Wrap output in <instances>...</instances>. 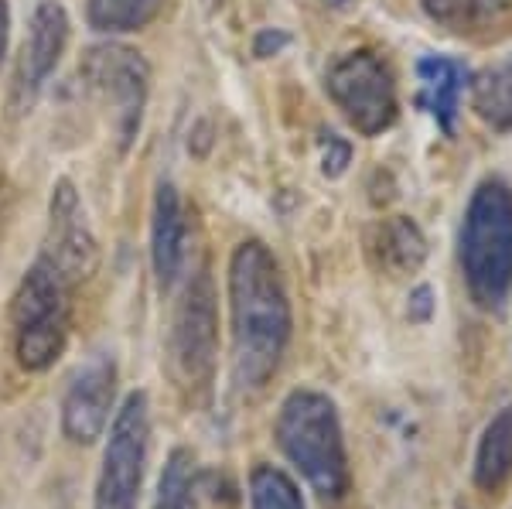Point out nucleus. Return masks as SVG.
Returning <instances> with one entry per match:
<instances>
[{"label": "nucleus", "mask_w": 512, "mask_h": 509, "mask_svg": "<svg viewBox=\"0 0 512 509\" xmlns=\"http://www.w3.org/2000/svg\"><path fill=\"white\" fill-rule=\"evenodd\" d=\"M417 76H420V106L437 120V127L444 134L454 130V117H458L461 93H465L468 72L461 62L444 59V55H427L417 62Z\"/></svg>", "instance_id": "ddd939ff"}, {"label": "nucleus", "mask_w": 512, "mask_h": 509, "mask_svg": "<svg viewBox=\"0 0 512 509\" xmlns=\"http://www.w3.org/2000/svg\"><path fill=\"white\" fill-rule=\"evenodd\" d=\"M325 89L342 110V117L359 134L376 137L393 127L396 120V82L390 65L369 48L345 52L328 65Z\"/></svg>", "instance_id": "423d86ee"}, {"label": "nucleus", "mask_w": 512, "mask_h": 509, "mask_svg": "<svg viewBox=\"0 0 512 509\" xmlns=\"http://www.w3.org/2000/svg\"><path fill=\"white\" fill-rule=\"evenodd\" d=\"M69 14L59 0H41L31 14L28 41H24V59H21V79L28 93H38L62 62L65 45H69Z\"/></svg>", "instance_id": "9b49d317"}, {"label": "nucleus", "mask_w": 512, "mask_h": 509, "mask_svg": "<svg viewBox=\"0 0 512 509\" xmlns=\"http://www.w3.org/2000/svg\"><path fill=\"white\" fill-rule=\"evenodd\" d=\"M376 253H379V264L390 270L393 277H403V274H414V270L424 264L427 240L417 229L414 219L396 216V219H390V223L379 226Z\"/></svg>", "instance_id": "2eb2a0df"}, {"label": "nucleus", "mask_w": 512, "mask_h": 509, "mask_svg": "<svg viewBox=\"0 0 512 509\" xmlns=\"http://www.w3.org/2000/svg\"><path fill=\"white\" fill-rule=\"evenodd\" d=\"M185 243H188L185 205H181L178 188L164 182L158 185V195H154V219H151V260L161 287H171L178 281L181 264H185Z\"/></svg>", "instance_id": "f8f14e48"}, {"label": "nucleus", "mask_w": 512, "mask_h": 509, "mask_svg": "<svg viewBox=\"0 0 512 509\" xmlns=\"http://www.w3.org/2000/svg\"><path fill=\"white\" fill-rule=\"evenodd\" d=\"M55 267L65 274L69 284L89 281L99 267V243L86 219V209L79 202V192L72 182H62L52 188V205H48V240L45 253Z\"/></svg>", "instance_id": "1a4fd4ad"}, {"label": "nucleus", "mask_w": 512, "mask_h": 509, "mask_svg": "<svg viewBox=\"0 0 512 509\" xmlns=\"http://www.w3.org/2000/svg\"><path fill=\"white\" fill-rule=\"evenodd\" d=\"M113 397H117V363L113 356H93L76 369L62 400V434L72 445H93L110 424Z\"/></svg>", "instance_id": "9d476101"}, {"label": "nucleus", "mask_w": 512, "mask_h": 509, "mask_svg": "<svg viewBox=\"0 0 512 509\" xmlns=\"http://www.w3.org/2000/svg\"><path fill=\"white\" fill-rule=\"evenodd\" d=\"M171 366L185 387H202L216 366V291L212 277L195 274L171 325Z\"/></svg>", "instance_id": "6e6552de"}, {"label": "nucleus", "mask_w": 512, "mask_h": 509, "mask_svg": "<svg viewBox=\"0 0 512 509\" xmlns=\"http://www.w3.org/2000/svg\"><path fill=\"white\" fill-rule=\"evenodd\" d=\"M420 4H424L427 18L451 31L475 28V24H482L485 14L492 11V0H420Z\"/></svg>", "instance_id": "aec40b11"}, {"label": "nucleus", "mask_w": 512, "mask_h": 509, "mask_svg": "<svg viewBox=\"0 0 512 509\" xmlns=\"http://www.w3.org/2000/svg\"><path fill=\"white\" fill-rule=\"evenodd\" d=\"M79 76L86 89L110 113V130L120 151H130L144 123L147 93H151V65L134 48L120 41L93 45L79 62Z\"/></svg>", "instance_id": "39448f33"}, {"label": "nucleus", "mask_w": 512, "mask_h": 509, "mask_svg": "<svg viewBox=\"0 0 512 509\" xmlns=\"http://www.w3.org/2000/svg\"><path fill=\"white\" fill-rule=\"evenodd\" d=\"M512 479V410L492 417L475 455V486L482 492H499Z\"/></svg>", "instance_id": "4468645a"}, {"label": "nucleus", "mask_w": 512, "mask_h": 509, "mask_svg": "<svg viewBox=\"0 0 512 509\" xmlns=\"http://www.w3.org/2000/svg\"><path fill=\"white\" fill-rule=\"evenodd\" d=\"M250 503L253 509H304V499L291 475H284L274 465H260L250 475Z\"/></svg>", "instance_id": "6ab92c4d"}, {"label": "nucleus", "mask_w": 512, "mask_h": 509, "mask_svg": "<svg viewBox=\"0 0 512 509\" xmlns=\"http://www.w3.org/2000/svg\"><path fill=\"white\" fill-rule=\"evenodd\" d=\"M277 445L308 479L321 499H342L349 492V458H345L338 410L325 393L294 390L277 417Z\"/></svg>", "instance_id": "f03ea898"}, {"label": "nucleus", "mask_w": 512, "mask_h": 509, "mask_svg": "<svg viewBox=\"0 0 512 509\" xmlns=\"http://www.w3.org/2000/svg\"><path fill=\"white\" fill-rule=\"evenodd\" d=\"M461 270L478 308L495 311L512 291V192L502 182H482L461 223Z\"/></svg>", "instance_id": "7ed1b4c3"}, {"label": "nucleus", "mask_w": 512, "mask_h": 509, "mask_svg": "<svg viewBox=\"0 0 512 509\" xmlns=\"http://www.w3.org/2000/svg\"><path fill=\"white\" fill-rule=\"evenodd\" d=\"M147 445H151V407L147 393L134 390L113 417L96 482V509H137L144 486Z\"/></svg>", "instance_id": "0eeeda50"}, {"label": "nucleus", "mask_w": 512, "mask_h": 509, "mask_svg": "<svg viewBox=\"0 0 512 509\" xmlns=\"http://www.w3.org/2000/svg\"><path fill=\"white\" fill-rule=\"evenodd\" d=\"M472 106L495 130L512 127V55L489 65L472 86Z\"/></svg>", "instance_id": "dca6fc26"}, {"label": "nucleus", "mask_w": 512, "mask_h": 509, "mask_svg": "<svg viewBox=\"0 0 512 509\" xmlns=\"http://www.w3.org/2000/svg\"><path fill=\"white\" fill-rule=\"evenodd\" d=\"M69 281L48 257L28 267L14 294V352L28 373H45L69 342Z\"/></svg>", "instance_id": "20e7f679"}, {"label": "nucleus", "mask_w": 512, "mask_h": 509, "mask_svg": "<svg viewBox=\"0 0 512 509\" xmlns=\"http://www.w3.org/2000/svg\"><path fill=\"white\" fill-rule=\"evenodd\" d=\"M229 322L236 383L260 390L284 359L294 318L274 253L256 240L239 243L229 260Z\"/></svg>", "instance_id": "f257e3e1"}, {"label": "nucleus", "mask_w": 512, "mask_h": 509, "mask_svg": "<svg viewBox=\"0 0 512 509\" xmlns=\"http://www.w3.org/2000/svg\"><path fill=\"white\" fill-rule=\"evenodd\" d=\"M7 41H11V4L0 0V65H4L7 55Z\"/></svg>", "instance_id": "412c9836"}, {"label": "nucleus", "mask_w": 512, "mask_h": 509, "mask_svg": "<svg viewBox=\"0 0 512 509\" xmlns=\"http://www.w3.org/2000/svg\"><path fill=\"white\" fill-rule=\"evenodd\" d=\"M164 0H89L86 18L89 28L103 35H130L147 28L161 14Z\"/></svg>", "instance_id": "f3484780"}, {"label": "nucleus", "mask_w": 512, "mask_h": 509, "mask_svg": "<svg viewBox=\"0 0 512 509\" xmlns=\"http://www.w3.org/2000/svg\"><path fill=\"white\" fill-rule=\"evenodd\" d=\"M154 509H198L192 451L175 448L168 455V465H164V472H161L158 503H154Z\"/></svg>", "instance_id": "a211bd4d"}]
</instances>
